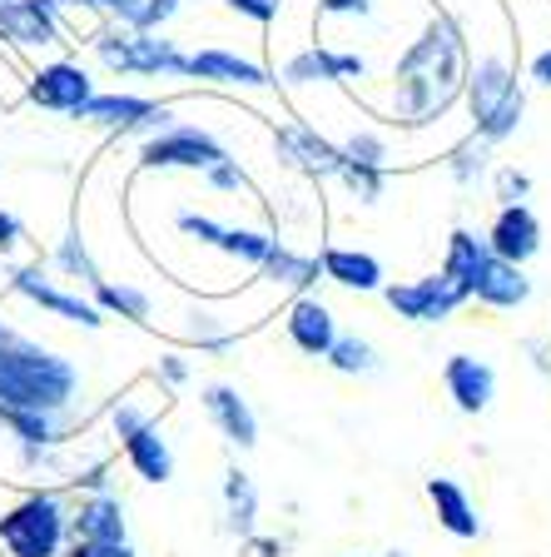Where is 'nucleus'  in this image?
Returning <instances> with one entry per match:
<instances>
[{
  "label": "nucleus",
  "mask_w": 551,
  "mask_h": 557,
  "mask_svg": "<svg viewBox=\"0 0 551 557\" xmlns=\"http://www.w3.org/2000/svg\"><path fill=\"white\" fill-rule=\"evenodd\" d=\"M517 65L506 60V50H483V55L467 65V85H462V95H467V110H472V129L483 125L487 115H492L497 104L506 100V95L517 90Z\"/></svg>",
  "instance_id": "6"
},
{
  "label": "nucleus",
  "mask_w": 551,
  "mask_h": 557,
  "mask_svg": "<svg viewBox=\"0 0 551 557\" xmlns=\"http://www.w3.org/2000/svg\"><path fill=\"white\" fill-rule=\"evenodd\" d=\"M179 230L189 234V239L214 244V249H218V239H224V230H229V224H214V220H204V214H179Z\"/></svg>",
  "instance_id": "36"
},
{
  "label": "nucleus",
  "mask_w": 551,
  "mask_h": 557,
  "mask_svg": "<svg viewBox=\"0 0 551 557\" xmlns=\"http://www.w3.org/2000/svg\"><path fill=\"white\" fill-rule=\"evenodd\" d=\"M323 359H328V369H334V373H343V379H367V373H378V369H383L378 348L367 344L363 334H338V338H334V348H328Z\"/></svg>",
  "instance_id": "26"
},
{
  "label": "nucleus",
  "mask_w": 551,
  "mask_h": 557,
  "mask_svg": "<svg viewBox=\"0 0 551 557\" xmlns=\"http://www.w3.org/2000/svg\"><path fill=\"white\" fill-rule=\"evenodd\" d=\"M60 269H70V274H85V284H100V274H95L90 255H85L80 234H70V239L60 244Z\"/></svg>",
  "instance_id": "34"
},
{
  "label": "nucleus",
  "mask_w": 551,
  "mask_h": 557,
  "mask_svg": "<svg viewBox=\"0 0 551 557\" xmlns=\"http://www.w3.org/2000/svg\"><path fill=\"white\" fill-rule=\"evenodd\" d=\"M253 522H259V493H253L243 468H229V473H224V528L249 537Z\"/></svg>",
  "instance_id": "25"
},
{
  "label": "nucleus",
  "mask_w": 551,
  "mask_h": 557,
  "mask_svg": "<svg viewBox=\"0 0 551 557\" xmlns=\"http://www.w3.org/2000/svg\"><path fill=\"white\" fill-rule=\"evenodd\" d=\"M204 174L214 189H249V174L239 170V160H218V164H209Z\"/></svg>",
  "instance_id": "37"
},
{
  "label": "nucleus",
  "mask_w": 551,
  "mask_h": 557,
  "mask_svg": "<svg viewBox=\"0 0 551 557\" xmlns=\"http://www.w3.org/2000/svg\"><path fill=\"white\" fill-rule=\"evenodd\" d=\"M427 503H433V512H437V528L452 533L458 543H477V537L487 533L483 512H477L472 493L458 478H427Z\"/></svg>",
  "instance_id": "10"
},
{
  "label": "nucleus",
  "mask_w": 551,
  "mask_h": 557,
  "mask_svg": "<svg viewBox=\"0 0 551 557\" xmlns=\"http://www.w3.org/2000/svg\"><path fill=\"white\" fill-rule=\"evenodd\" d=\"M204 413L234 448H253V443H259V418H253L249 398H243L234 383H209L204 388Z\"/></svg>",
  "instance_id": "12"
},
{
  "label": "nucleus",
  "mask_w": 551,
  "mask_h": 557,
  "mask_svg": "<svg viewBox=\"0 0 551 557\" xmlns=\"http://www.w3.org/2000/svg\"><path fill=\"white\" fill-rule=\"evenodd\" d=\"M218 160H229V150L199 125H170L164 135L145 139V150H139L145 170H209Z\"/></svg>",
  "instance_id": "4"
},
{
  "label": "nucleus",
  "mask_w": 551,
  "mask_h": 557,
  "mask_svg": "<svg viewBox=\"0 0 551 557\" xmlns=\"http://www.w3.org/2000/svg\"><path fill=\"white\" fill-rule=\"evenodd\" d=\"M0 543L11 547V557H55L65 543V508L50 493H35L21 508L0 518Z\"/></svg>",
  "instance_id": "2"
},
{
  "label": "nucleus",
  "mask_w": 551,
  "mask_h": 557,
  "mask_svg": "<svg viewBox=\"0 0 551 557\" xmlns=\"http://www.w3.org/2000/svg\"><path fill=\"white\" fill-rule=\"evenodd\" d=\"M184 0H145V11H139V21H135V30H160L164 21H170L174 11H179Z\"/></svg>",
  "instance_id": "38"
},
{
  "label": "nucleus",
  "mask_w": 551,
  "mask_h": 557,
  "mask_svg": "<svg viewBox=\"0 0 551 557\" xmlns=\"http://www.w3.org/2000/svg\"><path fill=\"white\" fill-rule=\"evenodd\" d=\"M243 553L249 557H284V543H278V537H243Z\"/></svg>",
  "instance_id": "44"
},
{
  "label": "nucleus",
  "mask_w": 551,
  "mask_h": 557,
  "mask_svg": "<svg viewBox=\"0 0 551 557\" xmlns=\"http://www.w3.org/2000/svg\"><path fill=\"white\" fill-rule=\"evenodd\" d=\"M274 145H278V154H284L288 164H299L309 180H338V170H343V150H338L328 135H318L309 120H288V125H278Z\"/></svg>",
  "instance_id": "5"
},
{
  "label": "nucleus",
  "mask_w": 551,
  "mask_h": 557,
  "mask_svg": "<svg viewBox=\"0 0 551 557\" xmlns=\"http://www.w3.org/2000/svg\"><path fill=\"white\" fill-rule=\"evenodd\" d=\"M160 373H164L170 383H184V379H189V363H184L179 354H164V359H160Z\"/></svg>",
  "instance_id": "45"
},
{
  "label": "nucleus",
  "mask_w": 551,
  "mask_h": 557,
  "mask_svg": "<svg viewBox=\"0 0 551 557\" xmlns=\"http://www.w3.org/2000/svg\"><path fill=\"white\" fill-rule=\"evenodd\" d=\"M367 60L358 50H323V46H303L293 60H284V85H348L363 81Z\"/></svg>",
  "instance_id": "8"
},
{
  "label": "nucleus",
  "mask_w": 551,
  "mask_h": 557,
  "mask_svg": "<svg viewBox=\"0 0 551 557\" xmlns=\"http://www.w3.org/2000/svg\"><path fill=\"white\" fill-rule=\"evenodd\" d=\"M522 115H527V90H522V85H517V90L506 95V100L497 104V110L483 120V125L472 129V135H477V139H487V145H492V150H497L502 139H512V135H517V129H522Z\"/></svg>",
  "instance_id": "28"
},
{
  "label": "nucleus",
  "mask_w": 551,
  "mask_h": 557,
  "mask_svg": "<svg viewBox=\"0 0 551 557\" xmlns=\"http://www.w3.org/2000/svg\"><path fill=\"white\" fill-rule=\"evenodd\" d=\"M318 269L323 278H334L338 289H353V294H383V264L363 249H343V244H328L318 255Z\"/></svg>",
  "instance_id": "16"
},
{
  "label": "nucleus",
  "mask_w": 551,
  "mask_h": 557,
  "mask_svg": "<svg viewBox=\"0 0 551 557\" xmlns=\"http://www.w3.org/2000/svg\"><path fill=\"white\" fill-rule=\"evenodd\" d=\"M50 11H55L60 0H46ZM75 5H95V11H104V15H115L120 25H135L139 21V11H145V0H75Z\"/></svg>",
  "instance_id": "35"
},
{
  "label": "nucleus",
  "mask_w": 551,
  "mask_h": 557,
  "mask_svg": "<svg viewBox=\"0 0 551 557\" xmlns=\"http://www.w3.org/2000/svg\"><path fill=\"white\" fill-rule=\"evenodd\" d=\"M353 557H358V553H353Z\"/></svg>",
  "instance_id": "48"
},
{
  "label": "nucleus",
  "mask_w": 551,
  "mask_h": 557,
  "mask_svg": "<svg viewBox=\"0 0 551 557\" xmlns=\"http://www.w3.org/2000/svg\"><path fill=\"white\" fill-rule=\"evenodd\" d=\"M487 170H492V145H487V139L467 135L462 145H452V150H448V174H452V185L472 189Z\"/></svg>",
  "instance_id": "27"
},
{
  "label": "nucleus",
  "mask_w": 551,
  "mask_h": 557,
  "mask_svg": "<svg viewBox=\"0 0 551 557\" xmlns=\"http://www.w3.org/2000/svg\"><path fill=\"white\" fill-rule=\"evenodd\" d=\"M338 180L348 185V195H353L358 205H378L383 185H388V170H378V164H353V160H343Z\"/></svg>",
  "instance_id": "32"
},
{
  "label": "nucleus",
  "mask_w": 551,
  "mask_h": 557,
  "mask_svg": "<svg viewBox=\"0 0 551 557\" xmlns=\"http://www.w3.org/2000/svg\"><path fill=\"white\" fill-rule=\"evenodd\" d=\"M318 15H373V0H318Z\"/></svg>",
  "instance_id": "42"
},
{
  "label": "nucleus",
  "mask_w": 551,
  "mask_h": 557,
  "mask_svg": "<svg viewBox=\"0 0 551 557\" xmlns=\"http://www.w3.org/2000/svg\"><path fill=\"white\" fill-rule=\"evenodd\" d=\"M487 259H492V249H487V234L452 230L448 234V255H442V274H448L458 289H467V299H472V284H477V274H483Z\"/></svg>",
  "instance_id": "20"
},
{
  "label": "nucleus",
  "mask_w": 551,
  "mask_h": 557,
  "mask_svg": "<svg viewBox=\"0 0 551 557\" xmlns=\"http://www.w3.org/2000/svg\"><path fill=\"white\" fill-rule=\"evenodd\" d=\"M442 388H448V398L458 404V413H487L497 398V369L487 359H477V354H448V363H442Z\"/></svg>",
  "instance_id": "7"
},
{
  "label": "nucleus",
  "mask_w": 551,
  "mask_h": 557,
  "mask_svg": "<svg viewBox=\"0 0 551 557\" xmlns=\"http://www.w3.org/2000/svg\"><path fill=\"white\" fill-rule=\"evenodd\" d=\"M527 81L531 85H551V46H541L537 55L527 60Z\"/></svg>",
  "instance_id": "43"
},
{
  "label": "nucleus",
  "mask_w": 551,
  "mask_h": 557,
  "mask_svg": "<svg viewBox=\"0 0 551 557\" xmlns=\"http://www.w3.org/2000/svg\"><path fill=\"white\" fill-rule=\"evenodd\" d=\"M338 150H343V160H353V164H378V170H388V160H392L388 135H383V129H353V135L338 145Z\"/></svg>",
  "instance_id": "31"
},
{
  "label": "nucleus",
  "mask_w": 551,
  "mask_h": 557,
  "mask_svg": "<svg viewBox=\"0 0 551 557\" xmlns=\"http://www.w3.org/2000/svg\"><path fill=\"white\" fill-rule=\"evenodd\" d=\"M218 249L229 259H239V264H264V255L274 249V234H264V230H224V239H218Z\"/></svg>",
  "instance_id": "30"
},
{
  "label": "nucleus",
  "mask_w": 551,
  "mask_h": 557,
  "mask_svg": "<svg viewBox=\"0 0 551 557\" xmlns=\"http://www.w3.org/2000/svg\"><path fill=\"white\" fill-rule=\"evenodd\" d=\"M259 274H264L268 284H278V289L309 294V289H313V278H318L323 269H318V259H309V255H299V249H288L284 239H274V249L264 255Z\"/></svg>",
  "instance_id": "23"
},
{
  "label": "nucleus",
  "mask_w": 551,
  "mask_h": 557,
  "mask_svg": "<svg viewBox=\"0 0 551 557\" xmlns=\"http://www.w3.org/2000/svg\"><path fill=\"white\" fill-rule=\"evenodd\" d=\"M531 299V278L522 264H506V259H487L483 274H477V284H472V304H483V309H522V304Z\"/></svg>",
  "instance_id": "15"
},
{
  "label": "nucleus",
  "mask_w": 551,
  "mask_h": 557,
  "mask_svg": "<svg viewBox=\"0 0 551 557\" xmlns=\"http://www.w3.org/2000/svg\"><path fill=\"white\" fill-rule=\"evenodd\" d=\"M125 458H129V468H135L145 483H170L174 478V453H170V443H164V433L154 429V423H145V429L129 433Z\"/></svg>",
  "instance_id": "22"
},
{
  "label": "nucleus",
  "mask_w": 551,
  "mask_h": 557,
  "mask_svg": "<svg viewBox=\"0 0 551 557\" xmlns=\"http://www.w3.org/2000/svg\"><path fill=\"white\" fill-rule=\"evenodd\" d=\"M90 95H95L90 75H85L80 65H65V60H55V65L30 75V100L40 104V110H65V115H75Z\"/></svg>",
  "instance_id": "13"
},
{
  "label": "nucleus",
  "mask_w": 551,
  "mask_h": 557,
  "mask_svg": "<svg viewBox=\"0 0 551 557\" xmlns=\"http://www.w3.org/2000/svg\"><path fill=\"white\" fill-rule=\"evenodd\" d=\"M15 239H21V224H15L11 214H5V209H0V249H11Z\"/></svg>",
  "instance_id": "46"
},
{
  "label": "nucleus",
  "mask_w": 551,
  "mask_h": 557,
  "mask_svg": "<svg viewBox=\"0 0 551 557\" xmlns=\"http://www.w3.org/2000/svg\"><path fill=\"white\" fill-rule=\"evenodd\" d=\"M15 289H21L25 299H35L40 309H50V313H60V319H70V324H85V329H100V324H104V313L95 309V304L75 299V294H60L55 284H46V278H40V269H21V274H15Z\"/></svg>",
  "instance_id": "18"
},
{
  "label": "nucleus",
  "mask_w": 551,
  "mask_h": 557,
  "mask_svg": "<svg viewBox=\"0 0 551 557\" xmlns=\"http://www.w3.org/2000/svg\"><path fill=\"white\" fill-rule=\"evenodd\" d=\"M224 5L249 15V21H259V25H274V15H278V0H224Z\"/></svg>",
  "instance_id": "39"
},
{
  "label": "nucleus",
  "mask_w": 551,
  "mask_h": 557,
  "mask_svg": "<svg viewBox=\"0 0 551 557\" xmlns=\"http://www.w3.org/2000/svg\"><path fill=\"white\" fill-rule=\"evenodd\" d=\"M184 75L195 81H218V85H239V90H268L274 75L253 60L234 55V50H199V55H184Z\"/></svg>",
  "instance_id": "14"
},
{
  "label": "nucleus",
  "mask_w": 551,
  "mask_h": 557,
  "mask_svg": "<svg viewBox=\"0 0 551 557\" xmlns=\"http://www.w3.org/2000/svg\"><path fill=\"white\" fill-rule=\"evenodd\" d=\"M0 35L15 46H55L60 25L46 0H5L0 5Z\"/></svg>",
  "instance_id": "17"
},
{
  "label": "nucleus",
  "mask_w": 551,
  "mask_h": 557,
  "mask_svg": "<svg viewBox=\"0 0 551 557\" xmlns=\"http://www.w3.org/2000/svg\"><path fill=\"white\" fill-rule=\"evenodd\" d=\"M70 557H135V547L129 543H75Z\"/></svg>",
  "instance_id": "40"
},
{
  "label": "nucleus",
  "mask_w": 551,
  "mask_h": 557,
  "mask_svg": "<svg viewBox=\"0 0 551 557\" xmlns=\"http://www.w3.org/2000/svg\"><path fill=\"white\" fill-rule=\"evenodd\" d=\"M383 299H388V309L398 313V319L427 324V329L448 324L462 304H472L467 289H458L442 269H437V274H423V278H408V284H383Z\"/></svg>",
  "instance_id": "3"
},
{
  "label": "nucleus",
  "mask_w": 551,
  "mask_h": 557,
  "mask_svg": "<svg viewBox=\"0 0 551 557\" xmlns=\"http://www.w3.org/2000/svg\"><path fill=\"white\" fill-rule=\"evenodd\" d=\"M284 329H288V344L299 348V354H309V359H323V354L334 348V338H338L334 309H328L323 299H313V294H299V299H293Z\"/></svg>",
  "instance_id": "11"
},
{
  "label": "nucleus",
  "mask_w": 551,
  "mask_h": 557,
  "mask_svg": "<svg viewBox=\"0 0 551 557\" xmlns=\"http://www.w3.org/2000/svg\"><path fill=\"white\" fill-rule=\"evenodd\" d=\"M75 533H80V543H125V503L110 498V493L80 503Z\"/></svg>",
  "instance_id": "24"
},
{
  "label": "nucleus",
  "mask_w": 551,
  "mask_h": 557,
  "mask_svg": "<svg viewBox=\"0 0 551 557\" xmlns=\"http://www.w3.org/2000/svg\"><path fill=\"white\" fill-rule=\"evenodd\" d=\"M383 557H408V553H398V547H392V553H383Z\"/></svg>",
  "instance_id": "47"
},
{
  "label": "nucleus",
  "mask_w": 551,
  "mask_h": 557,
  "mask_svg": "<svg viewBox=\"0 0 551 557\" xmlns=\"http://www.w3.org/2000/svg\"><path fill=\"white\" fill-rule=\"evenodd\" d=\"M90 289H95V309H115L120 319H135V324H145V319H150V294H145V289L110 284V278H100V284H90Z\"/></svg>",
  "instance_id": "29"
},
{
  "label": "nucleus",
  "mask_w": 551,
  "mask_h": 557,
  "mask_svg": "<svg viewBox=\"0 0 551 557\" xmlns=\"http://www.w3.org/2000/svg\"><path fill=\"white\" fill-rule=\"evenodd\" d=\"M487 249L506 264H522L541 255V220L531 214V205H502L497 209L492 230H487Z\"/></svg>",
  "instance_id": "9"
},
{
  "label": "nucleus",
  "mask_w": 551,
  "mask_h": 557,
  "mask_svg": "<svg viewBox=\"0 0 551 557\" xmlns=\"http://www.w3.org/2000/svg\"><path fill=\"white\" fill-rule=\"evenodd\" d=\"M531 195V174L517 170V164H502L497 170V205H527Z\"/></svg>",
  "instance_id": "33"
},
{
  "label": "nucleus",
  "mask_w": 551,
  "mask_h": 557,
  "mask_svg": "<svg viewBox=\"0 0 551 557\" xmlns=\"http://www.w3.org/2000/svg\"><path fill=\"white\" fill-rule=\"evenodd\" d=\"M145 423H154V418H145L135 404H120V408H115V433H120V438H129V433L145 429Z\"/></svg>",
  "instance_id": "41"
},
{
  "label": "nucleus",
  "mask_w": 551,
  "mask_h": 557,
  "mask_svg": "<svg viewBox=\"0 0 551 557\" xmlns=\"http://www.w3.org/2000/svg\"><path fill=\"white\" fill-rule=\"evenodd\" d=\"M154 110L160 104L145 100V95H90L75 110V120H95V125H110V129H135V125H150Z\"/></svg>",
  "instance_id": "19"
},
{
  "label": "nucleus",
  "mask_w": 551,
  "mask_h": 557,
  "mask_svg": "<svg viewBox=\"0 0 551 557\" xmlns=\"http://www.w3.org/2000/svg\"><path fill=\"white\" fill-rule=\"evenodd\" d=\"M125 75H184V55L174 50V40L154 30H135L129 25V60Z\"/></svg>",
  "instance_id": "21"
},
{
  "label": "nucleus",
  "mask_w": 551,
  "mask_h": 557,
  "mask_svg": "<svg viewBox=\"0 0 551 557\" xmlns=\"http://www.w3.org/2000/svg\"><path fill=\"white\" fill-rule=\"evenodd\" d=\"M75 363L21 338L0 344V413H60L75 394Z\"/></svg>",
  "instance_id": "1"
}]
</instances>
